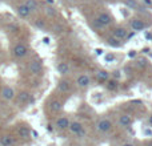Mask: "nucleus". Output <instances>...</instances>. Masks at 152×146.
Returning a JSON list of instances; mask_svg holds the SVG:
<instances>
[{
	"label": "nucleus",
	"instance_id": "1",
	"mask_svg": "<svg viewBox=\"0 0 152 146\" xmlns=\"http://www.w3.org/2000/svg\"><path fill=\"white\" fill-rule=\"evenodd\" d=\"M13 134L20 142H28L32 138V129L28 124L26 122H19L13 126Z\"/></svg>",
	"mask_w": 152,
	"mask_h": 146
},
{
	"label": "nucleus",
	"instance_id": "2",
	"mask_svg": "<svg viewBox=\"0 0 152 146\" xmlns=\"http://www.w3.org/2000/svg\"><path fill=\"white\" fill-rule=\"evenodd\" d=\"M68 132L71 136H75L76 138H84L87 134L86 126L77 120H71V124L68 126Z\"/></svg>",
	"mask_w": 152,
	"mask_h": 146
},
{
	"label": "nucleus",
	"instance_id": "3",
	"mask_svg": "<svg viewBox=\"0 0 152 146\" xmlns=\"http://www.w3.org/2000/svg\"><path fill=\"white\" fill-rule=\"evenodd\" d=\"M95 129L99 134H108L113 129V122L107 117H102L96 121L95 124Z\"/></svg>",
	"mask_w": 152,
	"mask_h": 146
},
{
	"label": "nucleus",
	"instance_id": "4",
	"mask_svg": "<svg viewBox=\"0 0 152 146\" xmlns=\"http://www.w3.org/2000/svg\"><path fill=\"white\" fill-rule=\"evenodd\" d=\"M69 124H71V118L68 117V116H58V117L55 118V122H53V126H55V129L58 132H66L68 130V126Z\"/></svg>",
	"mask_w": 152,
	"mask_h": 146
},
{
	"label": "nucleus",
	"instance_id": "5",
	"mask_svg": "<svg viewBox=\"0 0 152 146\" xmlns=\"http://www.w3.org/2000/svg\"><path fill=\"white\" fill-rule=\"evenodd\" d=\"M19 139L13 133H1L0 134V146H18Z\"/></svg>",
	"mask_w": 152,
	"mask_h": 146
},
{
	"label": "nucleus",
	"instance_id": "6",
	"mask_svg": "<svg viewBox=\"0 0 152 146\" xmlns=\"http://www.w3.org/2000/svg\"><path fill=\"white\" fill-rule=\"evenodd\" d=\"M28 55V47H27L24 43H18V44L13 45L12 48V56L18 60H21L26 56Z\"/></svg>",
	"mask_w": 152,
	"mask_h": 146
},
{
	"label": "nucleus",
	"instance_id": "7",
	"mask_svg": "<svg viewBox=\"0 0 152 146\" xmlns=\"http://www.w3.org/2000/svg\"><path fill=\"white\" fill-rule=\"evenodd\" d=\"M0 97H1L3 101L5 102H12L15 101V97H16V92L12 86L10 85H4L0 90Z\"/></svg>",
	"mask_w": 152,
	"mask_h": 146
},
{
	"label": "nucleus",
	"instance_id": "8",
	"mask_svg": "<svg viewBox=\"0 0 152 146\" xmlns=\"http://www.w3.org/2000/svg\"><path fill=\"white\" fill-rule=\"evenodd\" d=\"M15 100H16V102H18V105L26 106V105H28V104H31L32 102V96H31L29 92L21 90V92H19V93H16Z\"/></svg>",
	"mask_w": 152,
	"mask_h": 146
},
{
	"label": "nucleus",
	"instance_id": "9",
	"mask_svg": "<svg viewBox=\"0 0 152 146\" xmlns=\"http://www.w3.org/2000/svg\"><path fill=\"white\" fill-rule=\"evenodd\" d=\"M116 124H118V126L121 129H128V128H131V125L134 124V120H132V117L129 114L121 113V114H119L118 120H116Z\"/></svg>",
	"mask_w": 152,
	"mask_h": 146
},
{
	"label": "nucleus",
	"instance_id": "10",
	"mask_svg": "<svg viewBox=\"0 0 152 146\" xmlns=\"http://www.w3.org/2000/svg\"><path fill=\"white\" fill-rule=\"evenodd\" d=\"M28 72L32 76H40L43 73V63L40 60H32L28 64Z\"/></svg>",
	"mask_w": 152,
	"mask_h": 146
},
{
	"label": "nucleus",
	"instance_id": "11",
	"mask_svg": "<svg viewBox=\"0 0 152 146\" xmlns=\"http://www.w3.org/2000/svg\"><path fill=\"white\" fill-rule=\"evenodd\" d=\"M47 108H48V112L50 113H52V114H59V113L63 110V102L58 98H53L47 104Z\"/></svg>",
	"mask_w": 152,
	"mask_h": 146
},
{
	"label": "nucleus",
	"instance_id": "12",
	"mask_svg": "<svg viewBox=\"0 0 152 146\" xmlns=\"http://www.w3.org/2000/svg\"><path fill=\"white\" fill-rule=\"evenodd\" d=\"M75 84L79 89H87L91 85V77L88 74H79L75 80Z\"/></svg>",
	"mask_w": 152,
	"mask_h": 146
},
{
	"label": "nucleus",
	"instance_id": "13",
	"mask_svg": "<svg viewBox=\"0 0 152 146\" xmlns=\"http://www.w3.org/2000/svg\"><path fill=\"white\" fill-rule=\"evenodd\" d=\"M129 25H131L132 31H135V32H142L147 28V24H145L144 21H142L140 19H132V20L129 21Z\"/></svg>",
	"mask_w": 152,
	"mask_h": 146
},
{
	"label": "nucleus",
	"instance_id": "14",
	"mask_svg": "<svg viewBox=\"0 0 152 146\" xmlns=\"http://www.w3.org/2000/svg\"><path fill=\"white\" fill-rule=\"evenodd\" d=\"M96 21L100 24V27H108L111 23H112V17H111L110 13H107V12H102L99 16H97Z\"/></svg>",
	"mask_w": 152,
	"mask_h": 146
},
{
	"label": "nucleus",
	"instance_id": "15",
	"mask_svg": "<svg viewBox=\"0 0 152 146\" xmlns=\"http://www.w3.org/2000/svg\"><path fill=\"white\" fill-rule=\"evenodd\" d=\"M56 71L60 76H68L71 73V66H69L68 63H64V61H60V63L56 65Z\"/></svg>",
	"mask_w": 152,
	"mask_h": 146
},
{
	"label": "nucleus",
	"instance_id": "16",
	"mask_svg": "<svg viewBox=\"0 0 152 146\" xmlns=\"http://www.w3.org/2000/svg\"><path fill=\"white\" fill-rule=\"evenodd\" d=\"M56 89H58L59 93L67 94V93H69V92H71V84H69L67 80H60L58 82V86H56Z\"/></svg>",
	"mask_w": 152,
	"mask_h": 146
},
{
	"label": "nucleus",
	"instance_id": "17",
	"mask_svg": "<svg viewBox=\"0 0 152 146\" xmlns=\"http://www.w3.org/2000/svg\"><path fill=\"white\" fill-rule=\"evenodd\" d=\"M16 12H18V15L20 16V17H23V19H27L29 15H31V11H29V8L26 5V3L19 4L18 7H16Z\"/></svg>",
	"mask_w": 152,
	"mask_h": 146
},
{
	"label": "nucleus",
	"instance_id": "18",
	"mask_svg": "<svg viewBox=\"0 0 152 146\" xmlns=\"http://www.w3.org/2000/svg\"><path fill=\"white\" fill-rule=\"evenodd\" d=\"M112 35L113 37H116L118 40H126L127 37H128V31H126L124 28H120V27H118V28H115L112 31Z\"/></svg>",
	"mask_w": 152,
	"mask_h": 146
},
{
	"label": "nucleus",
	"instance_id": "19",
	"mask_svg": "<svg viewBox=\"0 0 152 146\" xmlns=\"http://www.w3.org/2000/svg\"><path fill=\"white\" fill-rule=\"evenodd\" d=\"M26 5L29 8L31 12H35V11H37V8H39V4H37L36 0H26Z\"/></svg>",
	"mask_w": 152,
	"mask_h": 146
},
{
	"label": "nucleus",
	"instance_id": "20",
	"mask_svg": "<svg viewBox=\"0 0 152 146\" xmlns=\"http://www.w3.org/2000/svg\"><path fill=\"white\" fill-rule=\"evenodd\" d=\"M96 78L99 81H108V78H110V74H108V72L107 71H99L96 73Z\"/></svg>",
	"mask_w": 152,
	"mask_h": 146
},
{
	"label": "nucleus",
	"instance_id": "21",
	"mask_svg": "<svg viewBox=\"0 0 152 146\" xmlns=\"http://www.w3.org/2000/svg\"><path fill=\"white\" fill-rule=\"evenodd\" d=\"M108 44L110 45H112V47H120V40H118L116 37H110L108 39Z\"/></svg>",
	"mask_w": 152,
	"mask_h": 146
},
{
	"label": "nucleus",
	"instance_id": "22",
	"mask_svg": "<svg viewBox=\"0 0 152 146\" xmlns=\"http://www.w3.org/2000/svg\"><path fill=\"white\" fill-rule=\"evenodd\" d=\"M118 88V82H116L115 80H111L107 82V89L108 90H115V89Z\"/></svg>",
	"mask_w": 152,
	"mask_h": 146
},
{
	"label": "nucleus",
	"instance_id": "23",
	"mask_svg": "<svg viewBox=\"0 0 152 146\" xmlns=\"http://www.w3.org/2000/svg\"><path fill=\"white\" fill-rule=\"evenodd\" d=\"M45 13H47L50 17H53V16H56V9L52 7H45Z\"/></svg>",
	"mask_w": 152,
	"mask_h": 146
},
{
	"label": "nucleus",
	"instance_id": "24",
	"mask_svg": "<svg viewBox=\"0 0 152 146\" xmlns=\"http://www.w3.org/2000/svg\"><path fill=\"white\" fill-rule=\"evenodd\" d=\"M126 4L128 5L129 8H134V9H137V8H139V5H137V3L135 1V0H126Z\"/></svg>",
	"mask_w": 152,
	"mask_h": 146
},
{
	"label": "nucleus",
	"instance_id": "25",
	"mask_svg": "<svg viewBox=\"0 0 152 146\" xmlns=\"http://www.w3.org/2000/svg\"><path fill=\"white\" fill-rule=\"evenodd\" d=\"M135 65H136L137 68H144V66H147V61L145 60H137L136 63H135Z\"/></svg>",
	"mask_w": 152,
	"mask_h": 146
},
{
	"label": "nucleus",
	"instance_id": "26",
	"mask_svg": "<svg viewBox=\"0 0 152 146\" xmlns=\"http://www.w3.org/2000/svg\"><path fill=\"white\" fill-rule=\"evenodd\" d=\"M35 25H36L37 28H40V29H44L45 28L44 21H42V20H36V21H35Z\"/></svg>",
	"mask_w": 152,
	"mask_h": 146
},
{
	"label": "nucleus",
	"instance_id": "27",
	"mask_svg": "<svg viewBox=\"0 0 152 146\" xmlns=\"http://www.w3.org/2000/svg\"><path fill=\"white\" fill-rule=\"evenodd\" d=\"M105 60H107V61H113V60H115V56H113V55H107V56H105Z\"/></svg>",
	"mask_w": 152,
	"mask_h": 146
},
{
	"label": "nucleus",
	"instance_id": "28",
	"mask_svg": "<svg viewBox=\"0 0 152 146\" xmlns=\"http://www.w3.org/2000/svg\"><path fill=\"white\" fill-rule=\"evenodd\" d=\"M120 146H135V145L132 144V142H123Z\"/></svg>",
	"mask_w": 152,
	"mask_h": 146
},
{
	"label": "nucleus",
	"instance_id": "29",
	"mask_svg": "<svg viewBox=\"0 0 152 146\" xmlns=\"http://www.w3.org/2000/svg\"><path fill=\"white\" fill-rule=\"evenodd\" d=\"M147 121H148V125L152 126V114L150 116V117H148V120H147Z\"/></svg>",
	"mask_w": 152,
	"mask_h": 146
},
{
	"label": "nucleus",
	"instance_id": "30",
	"mask_svg": "<svg viewBox=\"0 0 152 146\" xmlns=\"http://www.w3.org/2000/svg\"><path fill=\"white\" fill-rule=\"evenodd\" d=\"M143 1H144L145 4H148V5H150V4H152V0H143Z\"/></svg>",
	"mask_w": 152,
	"mask_h": 146
},
{
	"label": "nucleus",
	"instance_id": "31",
	"mask_svg": "<svg viewBox=\"0 0 152 146\" xmlns=\"http://www.w3.org/2000/svg\"><path fill=\"white\" fill-rule=\"evenodd\" d=\"M103 52H104V51H103V49H96V53H97V55H102Z\"/></svg>",
	"mask_w": 152,
	"mask_h": 146
},
{
	"label": "nucleus",
	"instance_id": "32",
	"mask_svg": "<svg viewBox=\"0 0 152 146\" xmlns=\"http://www.w3.org/2000/svg\"><path fill=\"white\" fill-rule=\"evenodd\" d=\"M55 31L56 32H60L61 31V27H55Z\"/></svg>",
	"mask_w": 152,
	"mask_h": 146
},
{
	"label": "nucleus",
	"instance_id": "33",
	"mask_svg": "<svg viewBox=\"0 0 152 146\" xmlns=\"http://www.w3.org/2000/svg\"><path fill=\"white\" fill-rule=\"evenodd\" d=\"M110 1H111V0H110Z\"/></svg>",
	"mask_w": 152,
	"mask_h": 146
}]
</instances>
